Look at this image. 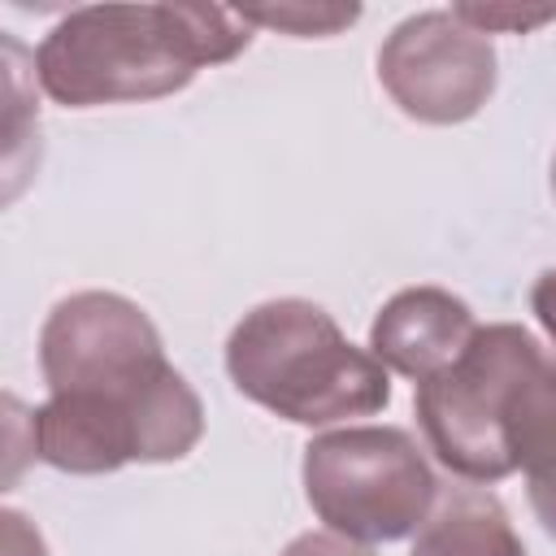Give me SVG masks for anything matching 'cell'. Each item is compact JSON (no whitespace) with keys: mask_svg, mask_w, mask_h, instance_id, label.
<instances>
[{"mask_svg":"<svg viewBox=\"0 0 556 556\" xmlns=\"http://www.w3.org/2000/svg\"><path fill=\"white\" fill-rule=\"evenodd\" d=\"M252 43V22L222 4H83L39 43V87L65 109L161 100L204 65H226Z\"/></svg>","mask_w":556,"mask_h":556,"instance_id":"cell-1","label":"cell"},{"mask_svg":"<svg viewBox=\"0 0 556 556\" xmlns=\"http://www.w3.org/2000/svg\"><path fill=\"white\" fill-rule=\"evenodd\" d=\"M421 434L443 469L500 482L556 456V356L513 321L478 326L469 348L417 382Z\"/></svg>","mask_w":556,"mask_h":556,"instance_id":"cell-2","label":"cell"},{"mask_svg":"<svg viewBox=\"0 0 556 556\" xmlns=\"http://www.w3.org/2000/svg\"><path fill=\"white\" fill-rule=\"evenodd\" d=\"M226 374L239 395L295 426H334L391 404L387 365L356 348L313 300H265L226 339Z\"/></svg>","mask_w":556,"mask_h":556,"instance_id":"cell-3","label":"cell"},{"mask_svg":"<svg viewBox=\"0 0 556 556\" xmlns=\"http://www.w3.org/2000/svg\"><path fill=\"white\" fill-rule=\"evenodd\" d=\"M300 478L317 521L352 543L408 539L439 504V478L400 426H343L317 434L304 447Z\"/></svg>","mask_w":556,"mask_h":556,"instance_id":"cell-4","label":"cell"},{"mask_svg":"<svg viewBox=\"0 0 556 556\" xmlns=\"http://www.w3.org/2000/svg\"><path fill=\"white\" fill-rule=\"evenodd\" d=\"M39 369L52 395H104L130 408H182L200 400L165 361L152 317L117 291L65 295L39 330Z\"/></svg>","mask_w":556,"mask_h":556,"instance_id":"cell-5","label":"cell"},{"mask_svg":"<svg viewBox=\"0 0 556 556\" xmlns=\"http://www.w3.org/2000/svg\"><path fill=\"white\" fill-rule=\"evenodd\" d=\"M378 83L413 122H469L495 91L491 35L473 30L452 9L413 13L382 39Z\"/></svg>","mask_w":556,"mask_h":556,"instance_id":"cell-6","label":"cell"},{"mask_svg":"<svg viewBox=\"0 0 556 556\" xmlns=\"http://www.w3.org/2000/svg\"><path fill=\"white\" fill-rule=\"evenodd\" d=\"M473 334L478 321L460 295L443 287H404L378 308L369 326V352L387 369L426 382L439 369H447Z\"/></svg>","mask_w":556,"mask_h":556,"instance_id":"cell-7","label":"cell"},{"mask_svg":"<svg viewBox=\"0 0 556 556\" xmlns=\"http://www.w3.org/2000/svg\"><path fill=\"white\" fill-rule=\"evenodd\" d=\"M408 556H526V543L491 491L460 486L434 504Z\"/></svg>","mask_w":556,"mask_h":556,"instance_id":"cell-8","label":"cell"},{"mask_svg":"<svg viewBox=\"0 0 556 556\" xmlns=\"http://www.w3.org/2000/svg\"><path fill=\"white\" fill-rule=\"evenodd\" d=\"M252 26H274L282 35L295 39H313V35H339L343 26H352L361 17L356 4H261V9H239Z\"/></svg>","mask_w":556,"mask_h":556,"instance_id":"cell-9","label":"cell"},{"mask_svg":"<svg viewBox=\"0 0 556 556\" xmlns=\"http://www.w3.org/2000/svg\"><path fill=\"white\" fill-rule=\"evenodd\" d=\"M452 13H456L460 22H469L473 30H482V35H495V30H517V35H526V30L543 26V22H552V17H556V4H543V9H517V4H452Z\"/></svg>","mask_w":556,"mask_h":556,"instance_id":"cell-10","label":"cell"},{"mask_svg":"<svg viewBox=\"0 0 556 556\" xmlns=\"http://www.w3.org/2000/svg\"><path fill=\"white\" fill-rule=\"evenodd\" d=\"M526 491H530V508H534L539 526L556 539V456L526 469Z\"/></svg>","mask_w":556,"mask_h":556,"instance_id":"cell-11","label":"cell"},{"mask_svg":"<svg viewBox=\"0 0 556 556\" xmlns=\"http://www.w3.org/2000/svg\"><path fill=\"white\" fill-rule=\"evenodd\" d=\"M282 556H374L365 543H352V539H343V534H330V530H321V534H300V539H291L287 547H282Z\"/></svg>","mask_w":556,"mask_h":556,"instance_id":"cell-12","label":"cell"},{"mask_svg":"<svg viewBox=\"0 0 556 556\" xmlns=\"http://www.w3.org/2000/svg\"><path fill=\"white\" fill-rule=\"evenodd\" d=\"M0 521H4V556H48L39 530H35L17 508H4Z\"/></svg>","mask_w":556,"mask_h":556,"instance_id":"cell-13","label":"cell"},{"mask_svg":"<svg viewBox=\"0 0 556 556\" xmlns=\"http://www.w3.org/2000/svg\"><path fill=\"white\" fill-rule=\"evenodd\" d=\"M530 308H534L539 326L547 330V339L556 343V265L534 278V287H530Z\"/></svg>","mask_w":556,"mask_h":556,"instance_id":"cell-14","label":"cell"},{"mask_svg":"<svg viewBox=\"0 0 556 556\" xmlns=\"http://www.w3.org/2000/svg\"><path fill=\"white\" fill-rule=\"evenodd\" d=\"M552 195H556V156H552Z\"/></svg>","mask_w":556,"mask_h":556,"instance_id":"cell-15","label":"cell"}]
</instances>
